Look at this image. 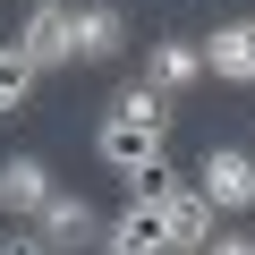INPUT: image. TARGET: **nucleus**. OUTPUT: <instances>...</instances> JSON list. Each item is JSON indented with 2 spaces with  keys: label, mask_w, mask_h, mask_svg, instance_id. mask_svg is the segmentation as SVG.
Returning a JSON list of instances; mask_svg holds the SVG:
<instances>
[{
  "label": "nucleus",
  "mask_w": 255,
  "mask_h": 255,
  "mask_svg": "<svg viewBox=\"0 0 255 255\" xmlns=\"http://www.w3.org/2000/svg\"><path fill=\"white\" fill-rule=\"evenodd\" d=\"M102 255H170V213H162V196H128L119 221L102 230Z\"/></svg>",
  "instance_id": "1"
},
{
  "label": "nucleus",
  "mask_w": 255,
  "mask_h": 255,
  "mask_svg": "<svg viewBox=\"0 0 255 255\" xmlns=\"http://www.w3.org/2000/svg\"><path fill=\"white\" fill-rule=\"evenodd\" d=\"M162 213H170V255H204V247L221 238V213H213V196H204L196 179H179V187L162 196Z\"/></svg>",
  "instance_id": "2"
},
{
  "label": "nucleus",
  "mask_w": 255,
  "mask_h": 255,
  "mask_svg": "<svg viewBox=\"0 0 255 255\" xmlns=\"http://www.w3.org/2000/svg\"><path fill=\"white\" fill-rule=\"evenodd\" d=\"M196 187L213 196V213H255V153L213 145V153H204V170H196Z\"/></svg>",
  "instance_id": "3"
},
{
  "label": "nucleus",
  "mask_w": 255,
  "mask_h": 255,
  "mask_svg": "<svg viewBox=\"0 0 255 255\" xmlns=\"http://www.w3.org/2000/svg\"><path fill=\"white\" fill-rule=\"evenodd\" d=\"M94 153H102V170H119V179L162 170V136H153V128H128V119H102V128H94Z\"/></svg>",
  "instance_id": "4"
},
{
  "label": "nucleus",
  "mask_w": 255,
  "mask_h": 255,
  "mask_svg": "<svg viewBox=\"0 0 255 255\" xmlns=\"http://www.w3.org/2000/svg\"><path fill=\"white\" fill-rule=\"evenodd\" d=\"M34 230H43V247H51V255H77V247H102V213H94L85 196H68V187H60V196L43 204V221H34Z\"/></svg>",
  "instance_id": "5"
},
{
  "label": "nucleus",
  "mask_w": 255,
  "mask_h": 255,
  "mask_svg": "<svg viewBox=\"0 0 255 255\" xmlns=\"http://www.w3.org/2000/svg\"><path fill=\"white\" fill-rule=\"evenodd\" d=\"M204 77L221 85H255V17H230L204 34Z\"/></svg>",
  "instance_id": "6"
},
{
  "label": "nucleus",
  "mask_w": 255,
  "mask_h": 255,
  "mask_svg": "<svg viewBox=\"0 0 255 255\" xmlns=\"http://www.w3.org/2000/svg\"><path fill=\"white\" fill-rule=\"evenodd\" d=\"M60 196V179L34 162V153H9V162H0V204H9L17 221H43V204Z\"/></svg>",
  "instance_id": "7"
},
{
  "label": "nucleus",
  "mask_w": 255,
  "mask_h": 255,
  "mask_svg": "<svg viewBox=\"0 0 255 255\" xmlns=\"http://www.w3.org/2000/svg\"><path fill=\"white\" fill-rule=\"evenodd\" d=\"M204 77V43H187V34H162L153 51H145V85L153 94H187Z\"/></svg>",
  "instance_id": "8"
},
{
  "label": "nucleus",
  "mask_w": 255,
  "mask_h": 255,
  "mask_svg": "<svg viewBox=\"0 0 255 255\" xmlns=\"http://www.w3.org/2000/svg\"><path fill=\"white\" fill-rule=\"evenodd\" d=\"M119 34L128 26H119V9H102V0H77V9H68V51L77 60H111Z\"/></svg>",
  "instance_id": "9"
},
{
  "label": "nucleus",
  "mask_w": 255,
  "mask_h": 255,
  "mask_svg": "<svg viewBox=\"0 0 255 255\" xmlns=\"http://www.w3.org/2000/svg\"><path fill=\"white\" fill-rule=\"evenodd\" d=\"M17 51L34 60V77L43 68H68L77 51H68V17H51V9H26V26H17Z\"/></svg>",
  "instance_id": "10"
},
{
  "label": "nucleus",
  "mask_w": 255,
  "mask_h": 255,
  "mask_svg": "<svg viewBox=\"0 0 255 255\" xmlns=\"http://www.w3.org/2000/svg\"><path fill=\"white\" fill-rule=\"evenodd\" d=\"M111 119H128V128H153V136H170V94H153V85L136 77V85H119V94H111Z\"/></svg>",
  "instance_id": "11"
},
{
  "label": "nucleus",
  "mask_w": 255,
  "mask_h": 255,
  "mask_svg": "<svg viewBox=\"0 0 255 255\" xmlns=\"http://www.w3.org/2000/svg\"><path fill=\"white\" fill-rule=\"evenodd\" d=\"M26 94H34V60H26L17 43H0V119H17Z\"/></svg>",
  "instance_id": "12"
},
{
  "label": "nucleus",
  "mask_w": 255,
  "mask_h": 255,
  "mask_svg": "<svg viewBox=\"0 0 255 255\" xmlns=\"http://www.w3.org/2000/svg\"><path fill=\"white\" fill-rule=\"evenodd\" d=\"M0 255H51V247H43V230L26 221V230H9V238H0Z\"/></svg>",
  "instance_id": "13"
},
{
  "label": "nucleus",
  "mask_w": 255,
  "mask_h": 255,
  "mask_svg": "<svg viewBox=\"0 0 255 255\" xmlns=\"http://www.w3.org/2000/svg\"><path fill=\"white\" fill-rule=\"evenodd\" d=\"M204 255H255V238H247V230H221V238H213Z\"/></svg>",
  "instance_id": "14"
},
{
  "label": "nucleus",
  "mask_w": 255,
  "mask_h": 255,
  "mask_svg": "<svg viewBox=\"0 0 255 255\" xmlns=\"http://www.w3.org/2000/svg\"><path fill=\"white\" fill-rule=\"evenodd\" d=\"M26 9H51V17H68V9H77V0H26Z\"/></svg>",
  "instance_id": "15"
}]
</instances>
